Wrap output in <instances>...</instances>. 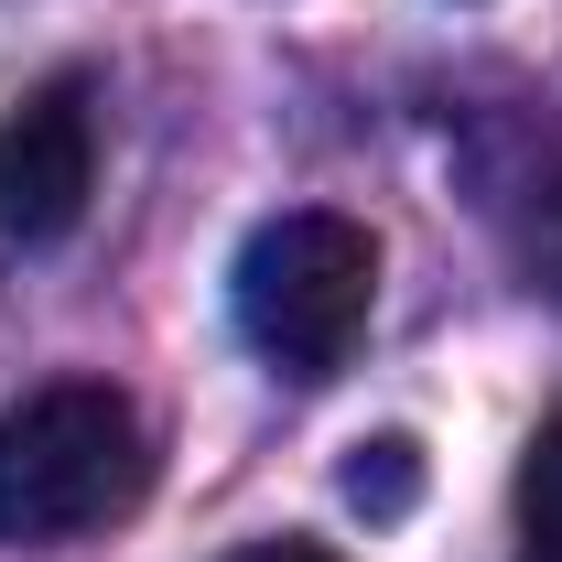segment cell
I'll list each match as a JSON object with an SVG mask.
<instances>
[{
	"mask_svg": "<svg viewBox=\"0 0 562 562\" xmlns=\"http://www.w3.org/2000/svg\"><path fill=\"white\" fill-rule=\"evenodd\" d=\"M227 314H238L260 368L314 390V379H336L357 357L368 314H379V238L336 206L271 216V227H249V249L227 271Z\"/></svg>",
	"mask_w": 562,
	"mask_h": 562,
	"instance_id": "2",
	"label": "cell"
},
{
	"mask_svg": "<svg viewBox=\"0 0 562 562\" xmlns=\"http://www.w3.org/2000/svg\"><path fill=\"white\" fill-rule=\"evenodd\" d=\"M151 497V432L131 390L109 379H55L0 412V541L11 552H66L120 530Z\"/></svg>",
	"mask_w": 562,
	"mask_h": 562,
	"instance_id": "1",
	"label": "cell"
},
{
	"mask_svg": "<svg viewBox=\"0 0 562 562\" xmlns=\"http://www.w3.org/2000/svg\"><path fill=\"white\" fill-rule=\"evenodd\" d=\"M541 281H552V303H562V195L541 206Z\"/></svg>",
	"mask_w": 562,
	"mask_h": 562,
	"instance_id": "7",
	"label": "cell"
},
{
	"mask_svg": "<svg viewBox=\"0 0 562 562\" xmlns=\"http://www.w3.org/2000/svg\"><path fill=\"white\" fill-rule=\"evenodd\" d=\"M508 497H519V562H562V412L530 432Z\"/></svg>",
	"mask_w": 562,
	"mask_h": 562,
	"instance_id": "5",
	"label": "cell"
},
{
	"mask_svg": "<svg viewBox=\"0 0 562 562\" xmlns=\"http://www.w3.org/2000/svg\"><path fill=\"white\" fill-rule=\"evenodd\" d=\"M227 562H336L325 541H249V552H227Z\"/></svg>",
	"mask_w": 562,
	"mask_h": 562,
	"instance_id": "6",
	"label": "cell"
},
{
	"mask_svg": "<svg viewBox=\"0 0 562 562\" xmlns=\"http://www.w3.org/2000/svg\"><path fill=\"white\" fill-rule=\"evenodd\" d=\"M98 195V109H87V76H44L11 120H0V238L22 249H55Z\"/></svg>",
	"mask_w": 562,
	"mask_h": 562,
	"instance_id": "3",
	"label": "cell"
},
{
	"mask_svg": "<svg viewBox=\"0 0 562 562\" xmlns=\"http://www.w3.org/2000/svg\"><path fill=\"white\" fill-rule=\"evenodd\" d=\"M422 476H432V465H422L412 432H368V443H347V476H336V487H347V508L368 530H390V519L422 508Z\"/></svg>",
	"mask_w": 562,
	"mask_h": 562,
	"instance_id": "4",
	"label": "cell"
}]
</instances>
